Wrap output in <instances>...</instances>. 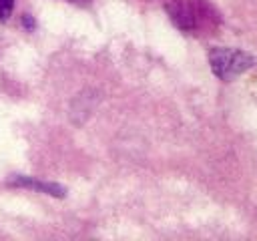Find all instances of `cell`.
Here are the masks:
<instances>
[{"label":"cell","mask_w":257,"mask_h":241,"mask_svg":"<svg viewBox=\"0 0 257 241\" xmlns=\"http://www.w3.org/2000/svg\"><path fill=\"white\" fill-rule=\"evenodd\" d=\"M171 20L185 32H195L207 26L213 18L211 8L203 0H171L167 4Z\"/></svg>","instance_id":"obj_2"},{"label":"cell","mask_w":257,"mask_h":241,"mask_svg":"<svg viewBox=\"0 0 257 241\" xmlns=\"http://www.w3.org/2000/svg\"><path fill=\"white\" fill-rule=\"evenodd\" d=\"M12 6L14 0H0V20H8V16L12 14Z\"/></svg>","instance_id":"obj_4"},{"label":"cell","mask_w":257,"mask_h":241,"mask_svg":"<svg viewBox=\"0 0 257 241\" xmlns=\"http://www.w3.org/2000/svg\"><path fill=\"white\" fill-rule=\"evenodd\" d=\"M12 185H18V187H30V189H36L40 193H46V195H52V197H64V187L56 185V183H46V181H38V179H32V177H14L10 181Z\"/></svg>","instance_id":"obj_3"},{"label":"cell","mask_w":257,"mask_h":241,"mask_svg":"<svg viewBox=\"0 0 257 241\" xmlns=\"http://www.w3.org/2000/svg\"><path fill=\"white\" fill-rule=\"evenodd\" d=\"M209 62L215 76H219L221 80H231L249 70L255 64V58L245 50L215 46L209 50Z\"/></svg>","instance_id":"obj_1"}]
</instances>
